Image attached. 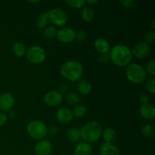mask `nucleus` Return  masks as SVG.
<instances>
[{
    "mask_svg": "<svg viewBox=\"0 0 155 155\" xmlns=\"http://www.w3.org/2000/svg\"><path fill=\"white\" fill-rule=\"evenodd\" d=\"M95 48L100 54H107L109 51H110V44L107 42V39H104V38H98L95 41Z\"/></svg>",
    "mask_w": 155,
    "mask_h": 155,
    "instance_id": "obj_17",
    "label": "nucleus"
},
{
    "mask_svg": "<svg viewBox=\"0 0 155 155\" xmlns=\"http://www.w3.org/2000/svg\"><path fill=\"white\" fill-rule=\"evenodd\" d=\"M110 61L118 67L128 66L133 58L131 50L127 45L118 44L113 47L110 53Z\"/></svg>",
    "mask_w": 155,
    "mask_h": 155,
    "instance_id": "obj_1",
    "label": "nucleus"
},
{
    "mask_svg": "<svg viewBox=\"0 0 155 155\" xmlns=\"http://www.w3.org/2000/svg\"><path fill=\"white\" fill-rule=\"evenodd\" d=\"M141 133L145 137H153L155 135V127L154 124H146L141 129Z\"/></svg>",
    "mask_w": 155,
    "mask_h": 155,
    "instance_id": "obj_25",
    "label": "nucleus"
},
{
    "mask_svg": "<svg viewBox=\"0 0 155 155\" xmlns=\"http://www.w3.org/2000/svg\"><path fill=\"white\" fill-rule=\"evenodd\" d=\"M58 133V128L56 126L51 125L47 128V134H49L50 136H54Z\"/></svg>",
    "mask_w": 155,
    "mask_h": 155,
    "instance_id": "obj_34",
    "label": "nucleus"
},
{
    "mask_svg": "<svg viewBox=\"0 0 155 155\" xmlns=\"http://www.w3.org/2000/svg\"><path fill=\"white\" fill-rule=\"evenodd\" d=\"M98 63L102 65L107 64L110 61V58L108 54H101L98 58Z\"/></svg>",
    "mask_w": 155,
    "mask_h": 155,
    "instance_id": "obj_31",
    "label": "nucleus"
},
{
    "mask_svg": "<svg viewBox=\"0 0 155 155\" xmlns=\"http://www.w3.org/2000/svg\"><path fill=\"white\" fill-rule=\"evenodd\" d=\"M145 43L148 44H153L155 41V32L154 30H148L146 33L145 36Z\"/></svg>",
    "mask_w": 155,
    "mask_h": 155,
    "instance_id": "obj_29",
    "label": "nucleus"
},
{
    "mask_svg": "<svg viewBox=\"0 0 155 155\" xmlns=\"http://www.w3.org/2000/svg\"><path fill=\"white\" fill-rule=\"evenodd\" d=\"M76 32L73 29L65 27L57 31L58 39L63 43H71L75 39Z\"/></svg>",
    "mask_w": 155,
    "mask_h": 155,
    "instance_id": "obj_9",
    "label": "nucleus"
},
{
    "mask_svg": "<svg viewBox=\"0 0 155 155\" xmlns=\"http://www.w3.org/2000/svg\"><path fill=\"white\" fill-rule=\"evenodd\" d=\"M56 35H57V30L52 26H48V27H46L45 29H43V36H45V39H54Z\"/></svg>",
    "mask_w": 155,
    "mask_h": 155,
    "instance_id": "obj_26",
    "label": "nucleus"
},
{
    "mask_svg": "<svg viewBox=\"0 0 155 155\" xmlns=\"http://www.w3.org/2000/svg\"><path fill=\"white\" fill-rule=\"evenodd\" d=\"M146 89L150 93L154 94L155 93V80L154 78L151 77V78L148 79L146 82Z\"/></svg>",
    "mask_w": 155,
    "mask_h": 155,
    "instance_id": "obj_30",
    "label": "nucleus"
},
{
    "mask_svg": "<svg viewBox=\"0 0 155 155\" xmlns=\"http://www.w3.org/2000/svg\"><path fill=\"white\" fill-rule=\"evenodd\" d=\"M81 139L88 143L97 142L102 134V127L98 122L91 121L83 126L80 130Z\"/></svg>",
    "mask_w": 155,
    "mask_h": 155,
    "instance_id": "obj_3",
    "label": "nucleus"
},
{
    "mask_svg": "<svg viewBox=\"0 0 155 155\" xmlns=\"http://www.w3.org/2000/svg\"><path fill=\"white\" fill-rule=\"evenodd\" d=\"M77 89L79 93L82 94V95H87V94L90 93L92 91V86L90 82H89L86 80H80L77 83Z\"/></svg>",
    "mask_w": 155,
    "mask_h": 155,
    "instance_id": "obj_18",
    "label": "nucleus"
},
{
    "mask_svg": "<svg viewBox=\"0 0 155 155\" xmlns=\"http://www.w3.org/2000/svg\"><path fill=\"white\" fill-rule=\"evenodd\" d=\"M64 101L70 105H77L80 101V97L76 92H68L64 96Z\"/></svg>",
    "mask_w": 155,
    "mask_h": 155,
    "instance_id": "obj_22",
    "label": "nucleus"
},
{
    "mask_svg": "<svg viewBox=\"0 0 155 155\" xmlns=\"http://www.w3.org/2000/svg\"><path fill=\"white\" fill-rule=\"evenodd\" d=\"M139 101L142 103V104H147L149 101V98H148V96L147 95H142L139 98Z\"/></svg>",
    "mask_w": 155,
    "mask_h": 155,
    "instance_id": "obj_38",
    "label": "nucleus"
},
{
    "mask_svg": "<svg viewBox=\"0 0 155 155\" xmlns=\"http://www.w3.org/2000/svg\"><path fill=\"white\" fill-rule=\"evenodd\" d=\"M68 89H69V86H68V85L65 84V83H63V84H61L60 86H59L58 91V92L59 93L61 94V95L64 93L67 94L68 93Z\"/></svg>",
    "mask_w": 155,
    "mask_h": 155,
    "instance_id": "obj_35",
    "label": "nucleus"
},
{
    "mask_svg": "<svg viewBox=\"0 0 155 155\" xmlns=\"http://www.w3.org/2000/svg\"><path fill=\"white\" fill-rule=\"evenodd\" d=\"M8 116H9V117L14 118V117H16V113H15L14 110H9V111H8Z\"/></svg>",
    "mask_w": 155,
    "mask_h": 155,
    "instance_id": "obj_39",
    "label": "nucleus"
},
{
    "mask_svg": "<svg viewBox=\"0 0 155 155\" xmlns=\"http://www.w3.org/2000/svg\"><path fill=\"white\" fill-rule=\"evenodd\" d=\"M44 102L50 107H56L63 101V96L58 91L53 90L47 92L44 96Z\"/></svg>",
    "mask_w": 155,
    "mask_h": 155,
    "instance_id": "obj_8",
    "label": "nucleus"
},
{
    "mask_svg": "<svg viewBox=\"0 0 155 155\" xmlns=\"http://www.w3.org/2000/svg\"><path fill=\"white\" fill-rule=\"evenodd\" d=\"M12 51L16 57L22 58L26 55L27 49L22 42H16L12 45Z\"/></svg>",
    "mask_w": 155,
    "mask_h": 155,
    "instance_id": "obj_19",
    "label": "nucleus"
},
{
    "mask_svg": "<svg viewBox=\"0 0 155 155\" xmlns=\"http://www.w3.org/2000/svg\"><path fill=\"white\" fill-rule=\"evenodd\" d=\"M67 4L74 8H80L86 4L85 0H69L67 1Z\"/></svg>",
    "mask_w": 155,
    "mask_h": 155,
    "instance_id": "obj_28",
    "label": "nucleus"
},
{
    "mask_svg": "<svg viewBox=\"0 0 155 155\" xmlns=\"http://www.w3.org/2000/svg\"><path fill=\"white\" fill-rule=\"evenodd\" d=\"M66 136L68 140L71 142H79L81 139L80 130L77 128H71L67 131Z\"/></svg>",
    "mask_w": 155,
    "mask_h": 155,
    "instance_id": "obj_20",
    "label": "nucleus"
},
{
    "mask_svg": "<svg viewBox=\"0 0 155 155\" xmlns=\"http://www.w3.org/2000/svg\"><path fill=\"white\" fill-rule=\"evenodd\" d=\"M102 136L103 139H104V142L106 143H111L116 139V132L114 130H113L110 127H107V128L104 129L102 131Z\"/></svg>",
    "mask_w": 155,
    "mask_h": 155,
    "instance_id": "obj_21",
    "label": "nucleus"
},
{
    "mask_svg": "<svg viewBox=\"0 0 155 155\" xmlns=\"http://www.w3.org/2000/svg\"><path fill=\"white\" fill-rule=\"evenodd\" d=\"M15 104V98L12 94L5 92L0 95V110L2 111H9L13 107Z\"/></svg>",
    "mask_w": 155,
    "mask_h": 155,
    "instance_id": "obj_10",
    "label": "nucleus"
},
{
    "mask_svg": "<svg viewBox=\"0 0 155 155\" xmlns=\"http://www.w3.org/2000/svg\"><path fill=\"white\" fill-rule=\"evenodd\" d=\"M75 39H77L78 41H84L86 39V33L83 30H78L76 33Z\"/></svg>",
    "mask_w": 155,
    "mask_h": 155,
    "instance_id": "obj_33",
    "label": "nucleus"
},
{
    "mask_svg": "<svg viewBox=\"0 0 155 155\" xmlns=\"http://www.w3.org/2000/svg\"><path fill=\"white\" fill-rule=\"evenodd\" d=\"M8 120V117L5 114L0 113V127H4Z\"/></svg>",
    "mask_w": 155,
    "mask_h": 155,
    "instance_id": "obj_37",
    "label": "nucleus"
},
{
    "mask_svg": "<svg viewBox=\"0 0 155 155\" xmlns=\"http://www.w3.org/2000/svg\"><path fill=\"white\" fill-rule=\"evenodd\" d=\"M139 114L141 117L145 120H153L155 117V107L152 104L147 103L142 104L139 107Z\"/></svg>",
    "mask_w": 155,
    "mask_h": 155,
    "instance_id": "obj_14",
    "label": "nucleus"
},
{
    "mask_svg": "<svg viewBox=\"0 0 155 155\" xmlns=\"http://www.w3.org/2000/svg\"><path fill=\"white\" fill-rule=\"evenodd\" d=\"M146 70L147 72L151 76L155 75V61L154 60H151L149 63L147 64L146 67Z\"/></svg>",
    "mask_w": 155,
    "mask_h": 155,
    "instance_id": "obj_32",
    "label": "nucleus"
},
{
    "mask_svg": "<svg viewBox=\"0 0 155 155\" xmlns=\"http://www.w3.org/2000/svg\"><path fill=\"white\" fill-rule=\"evenodd\" d=\"M52 151L51 142L47 140H41L38 142L34 148L36 155H49Z\"/></svg>",
    "mask_w": 155,
    "mask_h": 155,
    "instance_id": "obj_13",
    "label": "nucleus"
},
{
    "mask_svg": "<svg viewBox=\"0 0 155 155\" xmlns=\"http://www.w3.org/2000/svg\"><path fill=\"white\" fill-rule=\"evenodd\" d=\"M100 155H120V149L112 143H103L99 148Z\"/></svg>",
    "mask_w": 155,
    "mask_h": 155,
    "instance_id": "obj_15",
    "label": "nucleus"
},
{
    "mask_svg": "<svg viewBox=\"0 0 155 155\" xmlns=\"http://www.w3.org/2000/svg\"><path fill=\"white\" fill-rule=\"evenodd\" d=\"M81 17L85 21H92L95 17V12L92 8L89 6H85L81 11Z\"/></svg>",
    "mask_w": 155,
    "mask_h": 155,
    "instance_id": "obj_23",
    "label": "nucleus"
},
{
    "mask_svg": "<svg viewBox=\"0 0 155 155\" xmlns=\"http://www.w3.org/2000/svg\"><path fill=\"white\" fill-rule=\"evenodd\" d=\"M48 21L57 26H64L68 22V15L66 12L58 8H54L47 12Z\"/></svg>",
    "mask_w": 155,
    "mask_h": 155,
    "instance_id": "obj_7",
    "label": "nucleus"
},
{
    "mask_svg": "<svg viewBox=\"0 0 155 155\" xmlns=\"http://www.w3.org/2000/svg\"><path fill=\"white\" fill-rule=\"evenodd\" d=\"M92 146L86 142H79L74 148V155H92Z\"/></svg>",
    "mask_w": 155,
    "mask_h": 155,
    "instance_id": "obj_16",
    "label": "nucleus"
},
{
    "mask_svg": "<svg viewBox=\"0 0 155 155\" xmlns=\"http://www.w3.org/2000/svg\"><path fill=\"white\" fill-rule=\"evenodd\" d=\"M60 71L62 77L65 79L71 82H76L81 80L83 68V65L80 62L71 60L64 62L61 66Z\"/></svg>",
    "mask_w": 155,
    "mask_h": 155,
    "instance_id": "obj_2",
    "label": "nucleus"
},
{
    "mask_svg": "<svg viewBox=\"0 0 155 155\" xmlns=\"http://www.w3.org/2000/svg\"><path fill=\"white\" fill-rule=\"evenodd\" d=\"M120 4L122 5L125 8H130L132 6H133V5L135 4V1L133 0H127V1H120Z\"/></svg>",
    "mask_w": 155,
    "mask_h": 155,
    "instance_id": "obj_36",
    "label": "nucleus"
},
{
    "mask_svg": "<svg viewBox=\"0 0 155 155\" xmlns=\"http://www.w3.org/2000/svg\"><path fill=\"white\" fill-rule=\"evenodd\" d=\"M155 24V21H153L152 23H151V27H152L153 29L155 28V24Z\"/></svg>",
    "mask_w": 155,
    "mask_h": 155,
    "instance_id": "obj_42",
    "label": "nucleus"
},
{
    "mask_svg": "<svg viewBox=\"0 0 155 155\" xmlns=\"http://www.w3.org/2000/svg\"><path fill=\"white\" fill-rule=\"evenodd\" d=\"M151 51V47L145 42H139L134 46L132 54L137 58H145L148 57Z\"/></svg>",
    "mask_w": 155,
    "mask_h": 155,
    "instance_id": "obj_11",
    "label": "nucleus"
},
{
    "mask_svg": "<svg viewBox=\"0 0 155 155\" xmlns=\"http://www.w3.org/2000/svg\"><path fill=\"white\" fill-rule=\"evenodd\" d=\"M127 79L130 82L136 84L142 83L146 80L147 74L145 68L138 64H129L126 70Z\"/></svg>",
    "mask_w": 155,
    "mask_h": 155,
    "instance_id": "obj_4",
    "label": "nucleus"
},
{
    "mask_svg": "<svg viewBox=\"0 0 155 155\" xmlns=\"http://www.w3.org/2000/svg\"><path fill=\"white\" fill-rule=\"evenodd\" d=\"M26 57L28 61L30 63L35 64H40L45 60L46 58V54L43 48L39 45H33L30 47L27 51L26 53Z\"/></svg>",
    "mask_w": 155,
    "mask_h": 155,
    "instance_id": "obj_6",
    "label": "nucleus"
},
{
    "mask_svg": "<svg viewBox=\"0 0 155 155\" xmlns=\"http://www.w3.org/2000/svg\"><path fill=\"white\" fill-rule=\"evenodd\" d=\"M73 114L74 116L77 117H83L85 116V114L87 112V109L84 105L82 104H77L73 110Z\"/></svg>",
    "mask_w": 155,
    "mask_h": 155,
    "instance_id": "obj_27",
    "label": "nucleus"
},
{
    "mask_svg": "<svg viewBox=\"0 0 155 155\" xmlns=\"http://www.w3.org/2000/svg\"><path fill=\"white\" fill-rule=\"evenodd\" d=\"M98 0H89V1H86V3H87L88 5H95L96 3H98Z\"/></svg>",
    "mask_w": 155,
    "mask_h": 155,
    "instance_id": "obj_40",
    "label": "nucleus"
},
{
    "mask_svg": "<svg viewBox=\"0 0 155 155\" xmlns=\"http://www.w3.org/2000/svg\"><path fill=\"white\" fill-rule=\"evenodd\" d=\"M74 118L72 110L68 107H61L56 113V119L60 124H66L71 122Z\"/></svg>",
    "mask_w": 155,
    "mask_h": 155,
    "instance_id": "obj_12",
    "label": "nucleus"
},
{
    "mask_svg": "<svg viewBox=\"0 0 155 155\" xmlns=\"http://www.w3.org/2000/svg\"><path fill=\"white\" fill-rule=\"evenodd\" d=\"M30 3H33V4H36V3H39V1H29Z\"/></svg>",
    "mask_w": 155,
    "mask_h": 155,
    "instance_id": "obj_41",
    "label": "nucleus"
},
{
    "mask_svg": "<svg viewBox=\"0 0 155 155\" xmlns=\"http://www.w3.org/2000/svg\"><path fill=\"white\" fill-rule=\"evenodd\" d=\"M48 23V15H47V12H43L39 15L36 18V24L38 28L39 29H45L47 27Z\"/></svg>",
    "mask_w": 155,
    "mask_h": 155,
    "instance_id": "obj_24",
    "label": "nucleus"
},
{
    "mask_svg": "<svg viewBox=\"0 0 155 155\" xmlns=\"http://www.w3.org/2000/svg\"><path fill=\"white\" fill-rule=\"evenodd\" d=\"M27 132L33 139H42L47 135V127L40 121L33 120L27 124Z\"/></svg>",
    "mask_w": 155,
    "mask_h": 155,
    "instance_id": "obj_5",
    "label": "nucleus"
}]
</instances>
